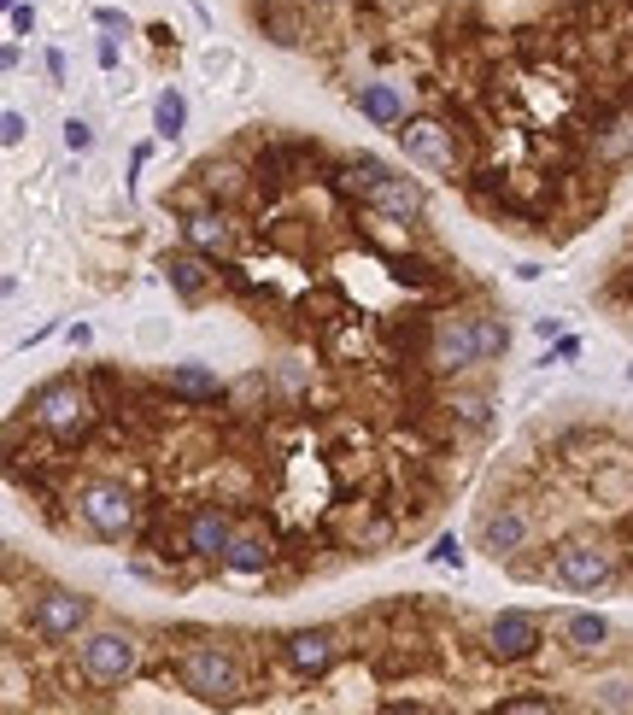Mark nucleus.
Instances as JSON below:
<instances>
[{
    "instance_id": "obj_22",
    "label": "nucleus",
    "mask_w": 633,
    "mask_h": 715,
    "mask_svg": "<svg viewBox=\"0 0 633 715\" xmlns=\"http://www.w3.org/2000/svg\"><path fill=\"white\" fill-rule=\"evenodd\" d=\"M587 704L592 710H633V674H592Z\"/></svg>"
},
{
    "instance_id": "obj_7",
    "label": "nucleus",
    "mask_w": 633,
    "mask_h": 715,
    "mask_svg": "<svg viewBox=\"0 0 633 715\" xmlns=\"http://www.w3.org/2000/svg\"><path fill=\"white\" fill-rule=\"evenodd\" d=\"M545 645V622L534 616V610H499V616L487 622V634H482V651L493 662H528Z\"/></svg>"
},
{
    "instance_id": "obj_17",
    "label": "nucleus",
    "mask_w": 633,
    "mask_h": 715,
    "mask_svg": "<svg viewBox=\"0 0 633 715\" xmlns=\"http://www.w3.org/2000/svg\"><path fill=\"white\" fill-rule=\"evenodd\" d=\"M528 546V517L517 504H505V510H493L487 527H482V552L493 557V564H505V557H517Z\"/></svg>"
},
{
    "instance_id": "obj_11",
    "label": "nucleus",
    "mask_w": 633,
    "mask_h": 715,
    "mask_svg": "<svg viewBox=\"0 0 633 715\" xmlns=\"http://www.w3.org/2000/svg\"><path fill=\"white\" fill-rule=\"evenodd\" d=\"M282 657H287V669H294V674L323 680L340 662V634H335V627H294V634L282 639Z\"/></svg>"
},
{
    "instance_id": "obj_8",
    "label": "nucleus",
    "mask_w": 633,
    "mask_h": 715,
    "mask_svg": "<svg viewBox=\"0 0 633 715\" xmlns=\"http://www.w3.org/2000/svg\"><path fill=\"white\" fill-rule=\"evenodd\" d=\"M399 147H405V159L410 164H422V170H434V177H447V170H457V141H452V129L447 124H434V117H405L399 129Z\"/></svg>"
},
{
    "instance_id": "obj_15",
    "label": "nucleus",
    "mask_w": 633,
    "mask_h": 715,
    "mask_svg": "<svg viewBox=\"0 0 633 715\" xmlns=\"http://www.w3.org/2000/svg\"><path fill=\"white\" fill-rule=\"evenodd\" d=\"M352 106H358V117H370L375 129H399L405 124V89L399 82H358Z\"/></svg>"
},
{
    "instance_id": "obj_13",
    "label": "nucleus",
    "mask_w": 633,
    "mask_h": 715,
    "mask_svg": "<svg viewBox=\"0 0 633 715\" xmlns=\"http://www.w3.org/2000/svg\"><path fill=\"white\" fill-rule=\"evenodd\" d=\"M182 241L194 252H205V259H229V252H235V217L217 212V206L188 212L182 217Z\"/></svg>"
},
{
    "instance_id": "obj_29",
    "label": "nucleus",
    "mask_w": 633,
    "mask_h": 715,
    "mask_svg": "<svg viewBox=\"0 0 633 715\" xmlns=\"http://www.w3.org/2000/svg\"><path fill=\"white\" fill-rule=\"evenodd\" d=\"M94 59H100V71H117V42L106 36V42L94 47Z\"/></svg>"
},
{
    "instance_id": "obj_34",
    "label": "nucleus",
    "mask_w": 633,
    "mask_h": 715,
    "mask_svg": "<svg viewBox=\"0 0 633 715\" xmlns=\"http://www.w3.org/2000/svg\"><path fill=\"white\" fill-rule=\"evenodd\" d=\"M312 7H340V0H312Z\"/></svg>"
},
{
    "instance_id": "obj_21",
    "label": "nucleus",
    "mask_w": 633,
    "mask_h": 715,
    "mask_svg": "<svg viewBox=\"0 0 633 715\" xmlns=\"http://www.w3.org/2000/svg\"><path fill=\"white\" fill-rule=\"evenodd\" d=\"M182 129H188V100H182V89H159V100H152V135H159V141H177Z\"/></svg>"
},
{
    "instance_id": "obj_31",
    "label": "nucleus",
    "mask_w": 633,
    "mask_h": 715,
    "mask_svg": "<svg viewBox=\"0 0 633 715\" xmlns=\"http://www.w3.org/2000/svg\"><path fill=\"white\" fill-rule=\"evenodd\" d=\"M94 24H100V30H129V19H124V12H112V7L94 12Z\"/></svg>"
},
{
    "instance_id": "obj_20",
    "label": "nucleus",
    "mask_w": 633,
    "mask_h": 715,
    "mask_svg": "<svg viewBox=\"0 0 633 715\" xmlns=\"http://www.w3.org/2000/svg\"><path fill=\"white\" fill-rule=\"evenodd\" d=\"M475 352H482V364H505V352H510V322L499 311H475Z\"/></svg>"
},
{
    "instance_id": "obj_26",
    "label": "nucleus",
    "mask_w": 633,
    "mask_h": 715,
    "mask_svg": "<svg viewBox=\"0 0 633 715\" xmlns=\"http://www.w3.org/2000/svg\"><path fill=\"white\" fill-rule=\"evenodd\" d=\"M65 147H71V152L94 147V124H89V117H65Z\"/></svg>"
},
{
    "instance_id": "obj_6",
    "label": "nucleus",
    "mask_w": 633,
    "mask_h": 715,
    "mask_svg": "<svg viewBox=\"0 0 633 715\" xmlns=\"http://www.w3.org/2000/svg\"><path fill=\"white\" fill-rule=\"evenodd\" d=\"M552 575H557V587H569V592H604L615 581V552L604 540H563L557 557H552Z\"/></svg>"
},
{
    "instance_id": "obj_5",
    "label": "nucleus",
    "mask_w": 633,
    "mask_h": 715,
    "mask_svg": "<svg viewBox=\"0 0 633 715\" xmlns=\"http://www.w3.org/2000/svg\"><path fill=\"white\" fill-rule=\"evenodd\" d=\"M89 616H94V604L82 599V592L47 587V592H36V604H30V634L42 645H71V639L89 634Z\"/></svg>"
},
{
    "instance_id": "obj_4",
    "label": "nucleus",
    "mask_w": 633,
    "mask_h": 715,
    "mask_svg": "<svg viewBox=\"0 0 633 715\" xmlns=\"http://www.w3.org/2000/svg\"><path fill=\"white\" fill-rule=\"evenodd\" d=\"M77 517L94 540H124V534H135V492L124 481H106V475H100V481H82L77 487Z\"/></svg>"
},
{
    "instance_id": "obj_16",
    "label": "nucleus",
    "mask_w": 633,
    "mask_h": 715,
    "mask_svg": "<svg viewBox=\"0 0 633 715\" xmlns=\"http://www.w3.org/2000/svg\"><path fill=\"white\" fill-rule=\"evenodd\" d=\"M212 259H205V252H170L165 259V282H170V294H177L182 305H200L205 294H212V270H205Z\"/></svg>"
},
{
    "instance_id": "obj_2",
    "label": "nucleus",
    "mask_w": 633,
    "mask_h": 715,
    "mask_svg": "<svg viewBox=\"0 0 633 715\" xmlns=\"http://www.w3.org/2000/svg\"><path fill=\"white\" fill-rule=\"evenodd\" d=\"M77 669L89 686H124L142 674V634L129 627H94L77 639Z\"/></svg>"
},
{
    "instance_id": "obj_18",
    "label": "nucleus",
    "mask_w": 633,
    "mask_h": 715,
    "mask_svg": "<svg viewBox=\"0 0 633 715\" xmlns=\"http://www.w3.org/2000/svg\"><path fill=\"white\" fill-rule=\"evenodd\" d=\"M165 387L177 399H188V405H217V399H224V382H217L205 364H170L165 370Z\"/></svg>"
},
{
    "instance_id": "obj_23",
    "label": "nucleus",
    "mask_w": 633,
    "mask_h": 715,
    "mask_svg": "<svg viewBox=\"0 0 633 715\" xmlns=\"http://www.w3.org/2000/svg\"><path fill=\"white\" fill-rule=\"evenodd\" d=\"M447 411H452L457 422H464V429H475V434H482V429H487V422H493V417H487V411H493V405H487L482 394H457V399L447 405Z\"/></svg>"
},
{
    "instance_id": "obj_27",
    "label": "nucleus",
    "mask_w": 633,
    "mask_h": 715,
    "mask_svg": "<svg viewBox=\"0 0 633 715\" xmlns=\"http://www.w3.org/2000/svg\"><path fill=\"white\" fill-rule=\"evenodd\" d=\"M24 135H30V117H24V112H0V141H7V147H24Z\"/></svg>"
},
{
    "instance_id": "obj_30",
    "label": "nucleus",
    "mask_w": 633,
    "mask_h": 715,
    "mask_svg": "<svg viewBox=\"0 0 633 715\" xmlns=\"http://www.w3.org/2000/svg\"><path fill=\"white\" fill-rule=\"evenodd\" d=\"M534 334L540 340H563V322L557 317H534Z\"/></svg>"
},
{
    "instance_id": "obj_37",
    "label": "nucleus",
    "mask_w": 633,
    "mask_h": 715,
    "mask_svg": "<svg viewBox=\"0 0 633 715\" xmlns=\"http://www.w3.org/2000/svg\"><path fill=\"white\" fill-rule=\"evenodd\" d=\"M628 382H633V364H628Z\"/></svg>"
},
{
    "instance_id": "obj_19",
    "label": "nucleus",
    "mask_w": 633,
    "mask_h": 715,
    "mask_svg": "<svg viewBox=\"0 0 633 715\" xmlns=\"http://www.w3.org/2000/svg\"><path fill=\"white\" fill-rule=\"evenodd\" d=\"M270 534H235L229 540V552H224V569L229 575H241V581H252V575H264L270 569Z\"/></svg>"
},
{
    "instance_id": "obj_36",
    "label": "nucleus",
    "mask_w": 633,
    "mask_h": 715,
    "mask_svg": "<svg viewBox=\"0 0 633 715\" xmlns=\"http://www.w3.org/2000/svg\"><path fill=\"white\" fill-rule=\"evenodd\" d=\"M259 7H276V0H259Z\"/></svg>"
},
{
    "instance_id": "obj_28",
    "label": "nucleus",
    "mask_w": 633,
    "mask_h": 715,
    "mask_svg": "<svg viewBox=\"0 0 633 715\" xmlns=\"http://www.w3.org/2000/svg\"><path fill=\"white\" fill-rule=\"evenodd\" d=\"M7 19H12V36H36V7H30V0L7 7Z\"/></svg>"
},
{
    "instance_id": "obj_12",
    "label": "nucleus",
    "mask_w": 633,
    "mask_h": 715,
    "mask_svg": "<svg viewBox=\"0 0 633 715\" xmlns=\"http://www.w3.org/2000/svg\"><path fill=\"white\" fill-rule=\"evenodd\" d=\"M229 540H235L229 504H194V510H188V552H194V557H205V564H224Z\"/></svg>"
},
{
    "instance_id": "obj_32",
    "label": "nucleus",
    "mask_w": 633,
    "mask_h": 715,
    "mask_svg": "<svg viewBox=\"0 0 633 715\" xmlns=\"http://www.w3.org/2000/svg\"><path fill=\"white\" fill-rule=\"evenodd\" d=\"M47 77H54V82H65V54H59V47H54V54H47Z\"/></svg>"
},
{
    "instance_id": "obj_3",
    "label": "nucleus",
    "mask_w": 633,
    "mask_h": 715,
    "mask_svg": "<svg viewBox=\"0 0 633 715\" xmlns=\"http://www.w3.org/2000/svg\"><path fill=\"white\" fill-rule=\"evenodd\" d=\"M30 417H36V429H47L59 446H77V440H89V429H94V399L77 376H59V382L36 387Z\"/></svg>"
},
{
    "instance_id": "obj_14",
    "label": "nucleus",
    "mask_w": 633,
    "mask_h": 715,
    "mask_svg": "<svg viewBox=\"0 0 633 715\" xmlns=\"http://www.w3.org/2000/svg\"><path fill=\"white\" fill-rule=\"evenodd\" d=\"M557 639H563V651H569V657H598L615 639V627L598 616V610H569V616L557 622Z\"/></svg>"
},
{
    "instance_id": "obj_25",
    "label": "nucleus",
    "mask_w": 633,
    "mask_h": 715,
    "mask_svg": "<svg viewBox=\"0 0 633 715\" xmlns=\"http://www.w3.org/2000/svg\"><path fill=\"white\" fill-rule=\"evenodd\" d=\"M429 564H440V569H464V546H457V534H440V540H434Z\"/></svg>"
},
{
    "instance_id": "obj_10",
    "label": "nucleus",
    "mask_w": 633,
    "mask_h": 715,
    "mask_svg": "<svg viewBox=\"0 0 633 715\" xmlns=\"http://www.w3.org/2000/svg\"><path fill=\"white\" fill-rule=\"evenodd\" d=\"M364 206H370L375 217H387V224H422V212H429V194H422L417 177H399V170H387V177L364 194Z\"/></svg>"
},
{
    "instance_id": "obj_9",
    "label": "nucleus",
    "mask_w": 633,
    "mask_h": 715,
    "mask_svg": "<svg viewBox=\"0 0 633 715\" xmlns=\"http://www.w3.org/2000/svg\"><path fill=\"white\" fill-rule=\"evenodd\" d=\"M429 364L440 370V376H464V370L482 364V352H475V322L470 317H434V340H429Z\"/></svg>"
},
{
    "instance_id": "obj_24",
    "label": "nucleus",
    "mask_w": 633,
    "mask_h": 715,
    "mask_svg": "<svg viewBox=\"0 0 633 715\" xmlns=\"http://www.w3.org/2000/svg\"><path fill=\"white\" fill-rule=\"evenodd\" d=\"M499 710L505 715H552V710H563V697H545V692H534V697H499Z\"/></svg>"
},
{
    "instance_id": "obj_33",
    "label": "nucleus",
    "mask_w": 633,
    "mask_h": 715,
    "mask_svg": "<svg viewBox=\"0 0 633 715\" xmlns=\"http://www.w3.org/2000/svg\"><path fill=\"white\" fill-rule=\"evenodd\" d=\"M622 159H633V129H628V141H622Z\"/></svg>"
},
{
    "instance_id": "obj_35",
    "label": "nucleus",
    "mask_w": 633,
    "mask_h": 715,
    "mask_svg": "<svg viewBox=\"0 0 633 715\" xmlns=\"http://www.w3.org/2000/svg\"><path fill=\"white\" fill-rule=\"evenodd\" d=\"M0 7H19V0H0Z\"/></svg>"
},
{
    "instance_id": "obj_1",
    "label": "nucleus",
    "mask_w": 633,
    "mask_h": 715,
    "mask_svg": "<svg viewBox=\"0 0 633 715\" xmlns=\"http://www.w3.org/2000/svg\"><path fill=\"white\" fill-rule=\"evenodd\" d=\"M177 680L188 697H200V704H241L247 697V674L241 662H235L229 645H188L177 657Z\"/></svg>"
}]
</instances>
